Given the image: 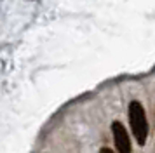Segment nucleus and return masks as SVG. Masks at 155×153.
<instances>
[{
    "label": "nucleus",
    "instance_id": "2",
    "mask_svg": "<svg viewBox=\"0 0 155 153\" xmlns=\"http://www.w3.org/2000/svg\"><path fill=\"white\" fill-rule=\"evenodd\" d=\"M112 136L115 141V148L119 153H131V138L129 132L126 131L124 124L113 122L112 124Z\"/></svg>",
    "mask_w": 155,
    "mask_h": 153
},
{
    "label": "nucleus",
    "instance_id": "1",
    "mask_svg": "<svg viewBox=\"0 0 155 153\" xmlns=\"http://www.w3.org/2000/svg\"><path fill=\"white\" fill-rule=\"evenodd\" d=\"M129 120H131V129L138 145L143 146L148 138V120L145 108L140 101H131L129 103Z\"/></svg>",
    "mask_w": 155,
    "mask_h": 153
},
{
    "label": "nucleus",
    "instance_id": "3",
    "mask_svg": "<svg viewBox=\"0 0 155 153\" xmlns=\"http://www.w3.org/2000/svg\"><path fill=\"white\" fill-rule=\"evenodd\" d=\"M101 153H115V151H112L110 148H103V150H101Z\"/></svg>",
    "mask_w": 155,
    "mask_h": 153
}]
</instances>
